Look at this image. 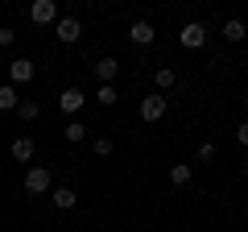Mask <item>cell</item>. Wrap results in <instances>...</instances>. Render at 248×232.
Segmentation results:
<instances>
[{"label":"cell","instance_id":"obj_1","mask_svg":"<svg viewBox=\"0 0 248 232\" xmlns=\"http://www.w3.org/2000/svg\"><path fill=\"white\" fill-rule=\"evenodd\" d=\"M21 187H25V195H50V191H54L50 166H29L25 179H21Z\"/></svg>","mask_w":248,"mask_h":232},{"label":"cell","instance_id":"obj_2","mask_svg":"<svg viewBox=\"0 0 248 232\" xmlns=\"http://www.w3.org/2000/svg\"><path fill=\"white\" fill-rule=\"evenodd\" d=\"M178 42H182L186 50H203L207 46V25L203 21H186V25L178 29Z\"/></svg>","mask_w":248,"mask_h":232},{"label":"cell","instance_id":"obj_3","mask_svg":"<svg viewBox=\"0 0 248 232\" xmlns=\"http://www.w3.org/2000/svg\"><path fill=\"white\" fill-rule=\"evenodd\" d=\"M166 108H170V99L157 96V91H153V96H141V120L145 125H157L161 116H166Z\"/></svg>","mask_w":248,"mask_h":232},{"label":"cell","instance_id":"obj_4","mask_svg":"<svg viewBox=\"0 0 248 232\" xmlns=\"http://www.w3.org/2000/svg\"><path fill=\"white\" fill-rule=\"evenodd\" d=\"M33 79H37L33 58H13V63H9V83H13V87H21V83H33Z\"/></svg>","mask_w":248,"mask_h":232},{"label":"cell","instance_id":"obj_5","mask_svg":"<svg viewBox=\"0 0 248 232\" xmlns=\"http://www.w3.org/2000/svg\"><path fill=\"white\" fill-rule=\"evenodd\" d=\"M29 21L33 25H58V4L54 0H33L29 4Z\"/></svg>","mask_w":248,"mask_h":232},{"label":"cell","instance_id":"obj_6","mask_svg":"<svg viewBox=\"0 0 248 232\" xmlns=\"http://www.w3.org/2000/svg\"><path fill=\"white\" fill-rule=\"evenodd\" d=\"M83 104H87V96H83L79 87H62V96H58V108H62L66 116H71V120L83 112Z\"/></svg>","mask_w":248,"mask_h":232},{"label":"cell","instance_id":"obj_7","mask_svg":"<svg viewBox=\"0 0 248 232\" xmlns=\"http://www.w3.org/2000/svg\"><path fill=\"white\" fill-rule=\"evenodd\" d=\"M54 33H58V42H62V46H75V42L83 37V25H79L75 17H58V25H54Z\"/></svg>","mask_w":248,"mask_h":232},{"label":"cell","instance_id":"obj_8","mask_svg":"<svg viewBox=\"0 0 248 232\" xmlns=\"http://www.w3.org/2000/svg\"><path fill=\"white\" fill-rule=\"evenodd\" d=\"M153 37H157V29H153L149 21H133V25H128V42L133 46H153Z\"/></svg>","mask_w":248,"mask_h":232},{"label":"cell","instance_id":"obj_9","mask_svg":"<svg viewBox=\"0 0 248 232\" xmlns=\"http://www.w3.org/2000/svg\"><path fill=\"white\" fill-rule=\"evenodd\" d=\"M91 75H95L99 83H116V75H120V63H116L112 54H108V58H99V63L91 66Z\"/></svg>","mask_w":248,"mask_h":232},{"label":"cell","instance_id":"obj_10","mask_svg":"<svg viewBox=\"0 0 248 232\" xmlns=\"http://www.w3.org/2000/svg\"><path fill=\"white\" fill-rule=\"evenodd\" d=\"M50 203L58 207V212H71V207L79 203V195H75V187H54L50 191Z\"/></svg>","mask_w":248,"mask_h":232},{"label":"cell","instance_id":"obj_11","mask_svg":"<svg viewBox=\"0 0 248 232\" xmlns=\"http://www.w3.org/2000/svg\"><path fill=\"white\" fill-rule=\"evenodd\" d=\"M9 153H13V162H33L37 145H33V137H17V141L9 145Z\"/></svg>","mask_w":248,"mask_h":232},{"label":"cell","instance_id":"obj_12","mask_svg":"<svg viewBox=\"0 0 248 232\" xmlns=\"http://www.w3.org/2000/svg\"><path fill=\"white\" fill-rule=\"evenodd\" d=\"M223 37H228V42H244V37H248V25H244L240 17H228V21H223Z\"/></svg>","mask_w":248,"mask_h":232},{"label":"cell","instance_id":"obj_13","mask_svg":"<svg viewBox=\"0 0 248 232\" xmlns=\"http://www.w3.org/2000/svg\"><path fill=\"white\" fill-rule=\"evenodd\" d=\"M153 83H157V96H161V91H170L178 83V71L174 66H157V71H153Z\"/></svg>","mask_w":248,"mask_h":232},{"label":"cell","instance_id":"obj_14","mask_svg":"<svg viewBox=\"0 0 248 232\" xmlns=\"http://www.w3.org/2000/svg\"><path fill=\"white\" fill-rule=\"evenodd\" d=\"M17 104H21L17 87L13 83H0V112H17Z\"/></svg>","mask_w":248,"mask_h":232},{"label":"cell","instance_id":"obj_15","mask_svg":"<svg viewBox=\"0 0 248 232\" xmlns=\"http://www.w3.org/2000/svg\"><path fill=\"white\" fill-rule=\"evenodd\" d=\"M62 137H66V141H71V145L87 141V125H83L79 116H75V120H66V129H62Z\"/></svg>","mask_w":248,"mask_h":232},{"label":"cell","instance_id":"obj_16","mask_svg":"<svg viewBox=\"0 0 248 232\" xmlns=\"http://www.w3.org/2000/svg\"><path fill=\"white\" fill-rule=\"evenodd\" d=\"M190 179H195V166H182V162L170 166V182H174V187H186Z\"/></svg>","mask_w":248,"mask_h":232},{"label":"cell","instance_id":"obj_17","mask_svg":"<svg viewBox=\"0 0 248 232\" xmlns=\"http://www.w3.org/2000/svg\"><path fill=\"white\" fill-rule=\"evenodd\" d=\"M17 116H21V120H37V116H42V104H37V99H21Z\"/></svg>","mask_w":248,"mask_h":232},{"label":"cell","instance_id":"obj_18","mask_svg":"<svg viewBox=\"0 0 248 232\" xmlns=\"http://www.w3.org/2000/svg\"><path fill=\"white\" fill-rule=\"evenodd\" d=\"M95 99H99L104 108H112L116 99H120V96H116V83H99V87H95Z\"/></svg>","mask_w":248,"mask_h":232},{"label":"cell","instance_id":"obj_19","mask_svg":"<svg viewBox=\"0 0 248 232\" xmlns=\"http://www.w3.org/2000/svg\"><path fill=\"white\" fill-rule=\"evenodd\" d=\"M195 158H199V162H215V158H219V145H215V141H199Z\"/></svg>","mask_w":248,"mask_h":232},{"label":"cell","instance_id":"obj_20","mask_svg":"<svg viewBox=\"0 0 248 232\" xmlns=\"http://www.w3.org/2000/svg\"><path fill=\"white\" fill-rule=\"evenodd\" d=\"M112 149H116V145H112V137H95V141H91V153H95V158H108Z\"/></svg>","mask_w":248,"mask_h":232},{"label":"cell","instance_id":"obj_21","mask_svg":"<svg viewBox=\"0 0 248 232\" xmlns=\"http://www.w3.org/2000/svg\"><path fill=\"white\" fill-rule=\"evenodd\" d=\"M17 46V33H13V25H0V50H13Z\"/></svg>","mask_w":248,"mask_h":232},{"label":"cell","instance_id":"obj_22","mask_svg":"<svg viewBox=\"0 0 248 232\" xmlns=\"http://www.w3.org/2000/svg\"><path fill=\"white\" fill-rule=\"evenodd\" d=\"M236 141L248 149V120H240V129H236Z\"/></svg>","mask_w":248,"mask_h":232},{"label":"cell","instance_id":"obj_23","mask_svg":"<svg viewBox=\"0 0 248 232\" xmlns=\"http://www.w3.org/2000/svg\"><path fill=\"white\" fill-rule=\"evenodd\" d=\"M244 108H248V91H244Z\"/></svg>","mask_w":248,"mask_h":232}]
</instances>
